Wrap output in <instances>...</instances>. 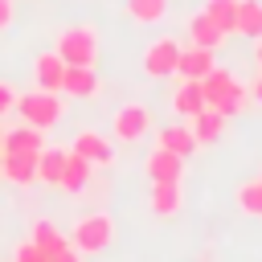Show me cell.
<instances>
[{"label":"cell","mask_w":262,"mask_h":262,"mask_svg":"<svg viewBox=\"0 0 262 262\" xmlns=\"http://www.w3.org/2000/svg\"><path fill=\"white\" fill-rule=\"evenodd\" d=\"M12 111H20V119L29 123V127H37V131H49L53 123H61V115H66V98H61V90H25V94H16V106Z\"/></svg>","instance_id":"1"},{"label":"cell","mask_w":262,"mask_h":262,"mask_svg":"<svg viewBox=\"0 0 262 262\" xmlns=\"http://www.w3.org/2000/svg\"><path fill=\"white\" fill-rule=\"evenodd\" d=\"M57 57L66 66H94L98 61V33L90 25H70L57 33Z\"/></svg>","instance_id":"2"},{"label":"cell","mask_w":262,"mask_h":262,"mask_svg":"<svg viewBox=\"0 0 262 262\" xmlns=\"http://www.w3.org/2000/svg\"><path fill=\"white\" fill-rule=\"evenodd\" d=\"M74 250L78 254H102L111 242H115V221L106 213H90V217H78L74 225Z\"/></svg>","instance_id":"3"},{"label":"cell","mask_w":262,"mask_h":262,"mask_svg":"<svg viewBox=\"0 0 262 262\" xmlns=\"http://www.w3.org/2000/svg\"><path fill=\"white\" fill-rule=\"evenodd\" d=\"M176 57H180V45L172 37H160V41H151L143 49V74L168 78V74H176Z\"/></svg>","instance_id":"4"},{"label":"cell","mask_w":262,"mask_h":262,"mask_svg":"<svg viewBox=\"0 0 262 262\" xmlns=\"http://www.w3.org/2000/svg\"><path fill=\"white\" fill-rule=\"evenodd\" d=\"M147 127H151V111H147V106L127 102V106H119V111H115V135H119L123 143L143 139V131H147Z\"/></svg>","instance_id":"5"},{"label":"cell","mask_w":262,"mask_h":262,"mask_svg":"<svg viewBox=\"0 0 262 262\" xmlns=\"http://www.w3.org/2000/svg\"><path fill=\"white\" fill-rule=\"evenodd\" d=\"M37 156H41V151H0V172H4L16 188H25V184L37 180Z\"/></svg>","instance_id":"6"},{"label":"cell","mask_w":262,"mask_h":262,"mask_svg":"<svg viewBox=\"0 0 262 262\" xmlns=\"http://www.w3.org/2000/svg\"><path fill=\"white\" fill-rule=\"evenodd\" d=\"M61 94H66V98H94V94H98V74H94V66H66Z\"/></svg>","instance_id":"7"},{"label":"cell","mask_w":262,"mask_h":262,"mask_svg":"<svg viewBox=\"0 0 262 262\" xmlns=\"http://www.w3.org/2000/svg\"><path fill=\"white\" fill-rule=\"evenodd\" d=\"M147 176H151V184L156 180H184V156H176V151H168V147H156L151 156H147Z\"/></svg>","instance_id":"8"},{"label":"cell","mask_w":262,"mask_h":262,"mask_svg":"<svg viewBox=\"0 0 262 262\" xmlns=\"http://www.w3.org/2000/svg\"><path fill=\"white\" fill-rule=\"evenodd\" d=\"M213 53H217V49H201V45L180 49V57H176V74H180V78H196V82H201V78L217 66V61H213Z\"/></svg>","instance_id":"9"},{"label":"cell","mask_w":262,"mask_h":262,"mask_svg":"<svg viewBox=\"0 0 262 262\" xmlns=\"http://www.w3.org/2000/svg\"><path fill=\"white\" fill-rule=\"evenodd\" d=\"M172 111L180 119H192L196 111H205V90L196 78H180V86L172 90Z\"/></svg>","instance_id":"10"},{"label":"cell","mask_w":262,"mask_h":262,"mask_svg":"<svg viewBox=\"0 0 262 262\" xmlns=\"http://www.w3.org/2000/svg\"><path fill=\"white\" fill-rule=\"evenodd\" d=\"M188 131H192L196 147H201V143H217V139H221V131H225V115H221V111H213V106H205V111H196V115H192Z\"/></svg>","instance_id":"11"},{"label":"cell","mask_w":262,"mask_h":262,"mask_svg":"<svg viewBox=\"0 0 262 262\" xmlns=\"http://www.w3.org/2000/svg\"><path fill=\"white\" fill-rule=\"evenodd\" d=\"M33 78H37L41 90H61L66 61L57 57V49H53V53H37V61H33Z\"/></svg>","instance_id":"12"},{"label":"cell","mask_w":262,"mask_h":262,"mask_svg":"<svg viewBox=\"0 0 262 262\" xmlns=\"http://www.w3.org/2000/svg\"><path fill=\"white\" fill-rule=\"evenodd\" d=\"M90 176H94V164L82 160L78 151H70L66 156V168H61V188L66 192H82V188H90Z\"/></svg>","instance_id":"13"},{"label":"cell","mask_w":262,"mask_h":262,"mask_svg":"<svg viewBox=\"0 0 262 262\" xmlns=\"http://www.w3.org/2000/svg\"><path fill=\"white\" fill-rule=\"evenodd\" d=\"M156 139H160V147H168V151H176V156H184V160L196 151V139H192V131H188L184 123H168V127H160Z\"/></svg>","instance_id":"14"},{"label":"cell","mask_w":262,"mask_h":262,"mask_svg":"<svg viewBox=\"0 0 262 262\" xmlns=\"http://www.w3.org/2000/svg\"><path fill=\"white\" fill-rule=\"evenodd\" d=\"M70 151H78V156L90 160V164H111V143H106L98 131H78Z\"/></svg>","instance_id":"15"},{"label":"cell","mask_w":262,"mask_h":262,"mask_svg":"<svg viewBox=\"0 0 262 262\" xmlns=\"http://www.w3.org/2000/svg\"><path fill=\"white\" fill-rule=\"evenodd\" d=\"M188 41L192 45H201V49H221V41H225V33L205 16V12H196L192 20H188Z\"/></svg>","instance_id":"16"},{"label":"cell","mask_w":262,"mask_h":262,"mask_svg":"<svg viewBox=\"0 0 262 262\" xmlns=\"http://www.w3.org/2000/svg\"><path fill=\"white\" fill-rule=\"evenodd\" d=\"M45 143H41V131L37 127H12V131H4V139H0V151H41Z\"/></svg>","instance_id":"17"},{"label":"cell","mask_w":262,"mask_h":262,"mask_svg":"<svg viewBox=\"0 0 262 262\" xmlns=\"http://www.w3.org/2000/svg\"><path fill=\"white\" fill-rule=\"evenodd\" d=\"M66 156H70V151H61V147H41V156H37V180H45V184H61Z\"/></svg>","instance_id":"18"},{"label":"cell","mask_w":262,"mask_h":262,"mask_svg":"<svg viewBox=\"0 0 262 262\" xmlns=\"http://www.w3.org/2000/svg\"><path fill=\"white\" fill-rule=\"evenodd\" d=\"M147 201H151V209H156L160 217H168V213L180 209V184H176V180H156Z\"/></svg>","instance_id":"19"},{"label":"cell","mask_w":262,"mask_h":262,"mask_svg":"<svg viewBox=\"0 0 262 262\" xmlns=\"http://www.w3.org/2000/svg\"><path fill=\"white\" fill-rule=\"evenodd\" d=\"M201 12H205V16H209L225 37L237 29V0H205V8H201Z\"/></svg>","instance_id":"20"},{"label":"cell","mask_w":262,"mask_h":262,"mask_svg":"<svg viewBox=\"0 0 262 262\" xmlns=\"http://www.w3.org/2000/svg\"><path fill=\"white\" fill-rule=\"evenodd\" d=\"M242 37H262V0H237V29Z\"/></svg>","instance_id":"21"},{"label":"cell","mask_w":262,"mask_h":262,"mask_svg":"<svg viewBox=\"0 0 262 262\" xmlns=\"http://www.w3.org/2000/svg\"><path fill=\"white\" fill-rule=\"evenodd\" d=\"M29 242H37V246H41L45 254H61V250L70 246V242L61 237V229H57L53 221H33V237H29Z\"/></svg>","instance_id":"22"},{"label":"cell","mask_w":262,"mask_h":262,"mask_svg":"<svg viewBox=\"0 0 262 262\" xmlns=\"http://www.w3.org/2000/svg\"><path fill=\"white\" fill-rule=\"evenodd\" d=\"M123 4H127L131 20H139V25H156L168 16V0H123Z\"/></svg>","instance_id":"23"},{"label":"cell","mask_w":262,"mask_h":262,"mask_svg":"<svg viewBox=\"0 0 262 262\" xmlns=\"http://www.w3.org/2000/svg\"><path fill=\"white\" fill-rule=\"evenodd\" d=\"M229 82H233V74L225 70V66H213L205 78H201V90H205V106H213L225 90H229Z\"/></svg>","instance_id":"24"},{"label":"cell","mask_w":262,"mask_h":262,"mask_svg":"<svg viewBox=\"0 0 262 262\" xmlns=\"http://www.w3.org/2000/svg\"><path fill=\"white\" fill-rule=\"evenodd\" d=\"M246 98H250V90H246V86H242V82L233 78V82H229V90H225V94H221V98L213 102V111H221V115L229 119V115H237V111L246 106Z\"/></svg>","instance_id":"25"},{"label":"cell","mask_w":262,"mask_h":262,"mask_svg":"<svg viewBox=\"0 0 262 262\" xmlns=\"http://www.w3.org/2000/svg\"><path fill=\"white\" fill-rule=\"evenodd\" d=\"M237 209L246 217H262V180H246L237 188Z\"/></svg>","instance_id":"26"},{"label":"cell","mask_w":262,"mask_h":262,"mask_svg":"<svg viewBox=\"0 0 262 262\" xmlns=\"http://www.w3.org/2000/svg\"><path fill=\"white\" fill-rule=\"evenodd\" d=\"M53 254H45L37 242H25V246H16V262H49Z\"/></svg>","instance_id":"27"},{"label":"cell","mask_w":262,"mask_h":262,"mask_svg":"<svg viewBox=\"0 0 262 262\" xmlns=\"http://www.w3.org/2000/svg\"><path fill=\"white\" fill-rule=\"evenodd\" d=\"M12 106H16V90H12L8 82H0V115H8Z\"/></svg>","instance_id":"28"},{"label":"cell","mask_w":262,"mask_h":262,"mask_svg":"<svg viewBox=\"0 0 262 262\" xmlns=\"http://www.w3.org/2000/svg\"><path fill=\"white\" fill-rule=\"evenodd\" d=\"M12 16H16V8H12V0H0V33L12 25Z\"/></svg>","instance_id":"29"},{"label":"cell","mask_w":262,"mask_h":262,"mask_svg":"<svg viewBox=\"0 0 262 262\" xmlns=\"http://www.w3.org/2000/svg\"><path fill=\"white\" fill-rule=\"evenodd\" d=\"M49 262H78V250H74V246H66V250H61V254H53Z\"/></svg>","instance_id":"30"},{"label":"cell","mask_w":262,"mask_h":262,"mask_svg":"<svg viewBox=\"0 0 262 262\" xmlns=\"http://www.w3.org/2000/svg\"><path fill=\"white\" fill-rule=\"evenodd\" d=\"M250 98H254V102H262V74L254 78V86H250Z\"/></svg>","instance_id":"31"},{"label":"cell","mask_w":262,"mask_h":262,"mask_svg":"<svg viewBox=\"0 0 262 262\" xmlns=\"http://www.w3.org/2000/svg\"><path fill=\"white\" fill-rule=\"evenodd\" d=\"M254 61H258V70H262V37H254Z\"/></svg>","instance_id":"32"},{"label":"cell","mask_w":262,"mask_h":262,"mask_svg":"<svg viewBox=\"0 0 262 262\" xmlns=\"http://www.w3.org/2000/svg\"><path fill=\"white\" fill-rule=\"evenodd\" d=\"M0 139H4V127H0Z\"/></svg>","instance_id":"33"},{"label":"cell","mask_w":262,"mask_h":262,"mask_svg":"<svg viewBox=\"0 0 262 262\" xmlns=\"http://www.w3.org/2000/svg\"><path fill=\"white\" fill-rule=\"evenodd\" d=\"M258 180H262V176H258Z\"/></svg>","instance_id":"34"}]
</instances>
